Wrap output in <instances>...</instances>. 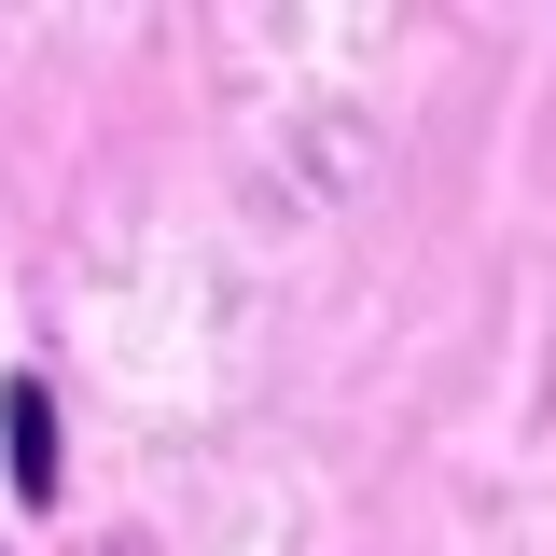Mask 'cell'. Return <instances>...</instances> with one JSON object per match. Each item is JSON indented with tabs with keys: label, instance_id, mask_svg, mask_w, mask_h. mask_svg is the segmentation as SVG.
I'll return each mask as SVG.
<instances>
[{
	"label": "cell",
	"instance_id": "6da1fadb",
	"mask_svg": "<svg viewBox=\"0 0 556 556\" xmlns=\"http://www.w3.org/2000/svg\"><path fill=\"white\" fill-rule=\"evenodd\" d=\"M0 459L28 515H56V376H0Z\"/></svg>",
	"mask_w": 556,
	"mask_h": 556
}]
</instances>
